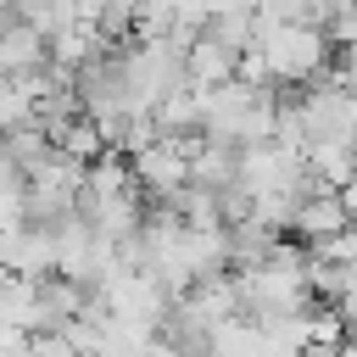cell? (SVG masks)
<instances>
[{
    "label": "cell",
    "instance_id": "cell-11",
    "mask_svg": "<svg viewBox=\"0 0 357 357\" xmlns=\"http://www.w3.org/2000/svg\"><path fill=\"white\" fill-rule=\"evenodd\" d=\"M335 195H340V206L351 212V223H357V167H351V178L346 184H335Z\"/></svg>",
    "mask_w": 357,
    "mask_h": 357
},
{
    "label": "cell",
    "instance_id": "cell-3",
    "mask_svg": "<svg viewBox=\"0 0 357 357\" xmlns=\"http://www.w3.org/2000/svg\"><path fill=\"white\" fill-rule=\"evenodd\" d=\"M340 229H351V212L340 206V195H335V190H318V195H301V201H296L290 234H296L301 245L329 240V234H340Z\"/></svg>",
    "mask_w": 357,
    "mask_h": 357
},
{
    "label": "cell",
    "instance_id": "cell-10",
    "mask_svg": "<svg viewBox=\"0 0 357 357\" xmlns=\"http://www.w3.org/2000/svg\"><path fill=\"white\" fill-rule=\"evenodd\" d=\"M22 184H28V173H22V167H17V162H11V151H6V145H0V195H17V190H22Z\"/></svg>",
    "mask_w": 357,
    "mask_h": 357
},
{
    "label": "cell",
    "instance_id": "cell-8",
    "mask_svg": "<svg viewBox=\"0 0 357 357\" xmlns=\"http://www.w3.org/2000/svg\"><path fill=\"white\" fill-rule=\"evenodd\" d=\"M0 145L11 151V162H17L22 173H28V167H33L39 156H50V134H45V128H39L33 117H22V123H11V128H0Z\"/></svg>",
    "mask_w": 357,
    "mask_h": 357
},
{
    "label": "cell",
    "instance_id": "cell-7",
    "mask_svg": "<svg viewBox=\"0 0 357 357\" xmlns=\"http://www.w3.org/2000/svg\"><path fill=\"white\" fill-rule=\"evenodd\" d=\"M301 162L335 190V184H346L351 178V167H357V156H351V145H335V139H312L307 151H301Z\"/></svg>",
    "mask_w": 357,
    "mask_h": 357
},
{
    "label": "cell",
    "instance_id": "cell-5",
    "mask_svg": "<svg viewBox=\"0 0 357 357\" xmlns=\"http://www.w3.org/2000/svg\"><path fill=\"white\" fill-rule=\"evenodd\" d=\"M50 56H45V39L22 22V17H6L0 22V78H22V73H39Z\"/></svg>",
    "mask_w": 357,
    "mask_h": 357
},
{
    "label": "cell",
    "instance_id": "cell-6",
    "mask_svg": "<svg viewBox=\"0 0 357 357\" xmlns=\"http://www.w3.org/2000/svg\"><path fill=\"white\" fill-rule=\"evenodd\" d=\"M240 178V151L234 145H218V139H201V151L190 156V184L201 190H229Z\"/></svg>",
    "mask_w": 357,
    "mask_h": 357
},
{
    "label": "cell",
    "instance_id": "cell-1",
    "mask_svg": "<svg viewBox=\"0 0 357 357\" xmlns=\"http://www.w3.org/2000/svg\"><path fill=\"white\" fill-rule=\"evenodd\" d=\"M251 50H262L268 78H279V84H307V78H312V73H318V67L335 56V45H329L318 28H296V22L262 28Z\"/></svg>",
    "mask_w": 357,
    "mask_h": 357
},
{
    "label": "cell",
    "instance_id": "cell-2",
    "mask_svg": "<svg viewBox=\"0 0 357 357\" xmlns=\"http://www.w3.org/2000/svg\"><path fill=\"white\" fill-rule=\"evenodd\" d=\"M128 173H134V184L145 190V201H173V195L190 184V156H184L173 139H151L145 151L128 156Z\"/></svg>",
    "mask_w": 357,
    "mask_h": 357
},
{
    "label": "cell",
    "instance_id": "cell-4",
    "mask_svg": "<svg viewBox=\"0 0 357 357\" xmlns=\"http://www.w3.org/2000/svg\"><path fill=\"white\" fill-rule=\"evenodd\" d=\"M234 61H240V50L218 45L212 33H195V45L184 50V84H190V89H212V84H229V78H234Z\"/></svg>",
    "mask_w": 357,
    "mask_h": 357
},
{
    "label": "cell",
    "instance_id": "cell-9",
    "mask_svg": "<svg viewBox=\"0 0 357 357\" xmlns=\"http://www.w3.org/2000/svg\"><path fill=\"white\" fill-rule=\"evenodd\" d=\"M28 357H78V346L61 329H39V335H28Z\"/></svg>",
    "mask_w": 357,
    "mask_h": 357
}]
</instances>
